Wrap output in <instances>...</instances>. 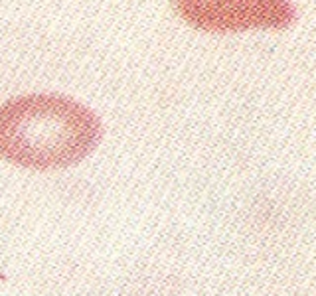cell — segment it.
Instances as JSON below:
<instances>
[{"mask_svg": "<svg viewBox=\"0 0 316 296\" xmlns=\"http://www.w3.org/2000/svg\"><path fill=\"white\" fill-rule=\"evenodd\" d=\"M89 107L60 93H30L0 105V158L32 170L67 168L101 142Z\"/></svg>", "mask_w": 316, "mask_h": 296, "instance_id": "obj_1", "label": "cell"}, {"mask_svg": "<svg viewBox=\"0 0 316 296\" xmlns=\"http://www.w3.org/2000/svg\"><path fill=\"white\" fill-rule=\"evenodd\" d=\"M190 28L203 34L283 32L296 22L292 0H170Z\"/></svg>", "mask_w": 316, "mask_h": 296, "instance_id": "obj_2", "label": "cell"}]
</instances>
